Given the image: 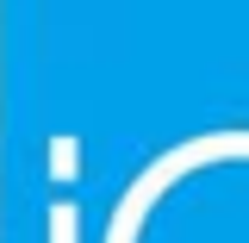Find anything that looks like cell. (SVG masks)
I'll return each mask as SVG.
<instances>
[]
</instances>
